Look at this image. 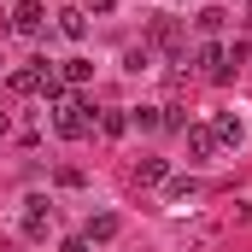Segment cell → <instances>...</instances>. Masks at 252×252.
Here are the masks:
<instances>
[{"label":"cell","instance_id":"obj_16","mask_svg":"<svg viewBox=\"0 0 252 252\" xmlns=\"http://www.w3.org/2000/svg\"><path fill=\"white\" fill-rule=\"evenodd\" d=\"M59 252H88V241H64V247Z\"/></svg>","mask_w":252,"mask_h":252},{"label":"cell","instance_id":"obj_13","mask_svg":"<svg viewBox=\"0 0 252 252\" xmlns=\"http://www.w3.org/2000/svg\"><path fill=\"white\" fill-rule=\"evenodd\" d=\"M164 176H170L164 158H141V164H135V182H141V188H153V182H164Z\"/></svg>","mask_w":252,"mask_h":252},{"label":"cell","instance_id":"obj_18","mask_svg":"<svg viewBox=\"0 0 252 252\" xmlns=\"http://www.w3.org/2000/svg\"><path fill=\"white\" fill-rule=\"evenodd\" d=\"M247 12H252V0H247Z\"/></svg>","mask_w":252,"mask_h":252},{"label":"cell","instance_id":"obj_4","mask_svg":"<svg viewBox=\"0 0 252 252\" xmlns=\"http://www.w3.org/2000/svg\"><path fill=\"white\" fill-rule=\"evenodd\" d=\"M47 217H53V211H47V199H41V193H30V199H24V235H30V241H47Z\"/></svg>","mask_w":252,"mask_h":252},{"label":"cell","instance_id":"obj_8","mask_svg":"<svg viewBox=\"0 0 252 252\" xmlns=\"http://www.w3.org/2000/svg\"><path fill=\"white\" fill-rule=\"evenodd\" d=\"M129 129L158 135V129H164V106H135V112H129Z\"/></svg>","mask_w":252,"mask_h":252},{"label":"cell","instance_id":"obj_3","mask_svg":"<svg viewBox=\"0 0 252 252\" xmlns=\"http://www.w3.org/2000/svg\"><path fill=\"white\" fill-rule=\"evenodd\" d=\"M12 30H18V35H30V41H35V35H47V12H41V6H35V0H24V6H18V12H12Z\"/></svg>","mask_w":252,"mask_h":252},{"label":"cell","instance_id":"obj_5","mask_svg":"<svg viewBox=\"0 0 252 252\" xmlns=\"http://www.w3.org/2000/svg\"><path fill=\"white\" fill-rule=\"evenodd\" d=\"M199 70H205L211 82H229V76H235V70H229V47L205 41V47H199Z\"/></svg>","mask_w":252,"mask_h":252},{"label":"cell","instance_id":"obj_7","mask_svg":"<svg viewBox=\"0 0 252 252\" xmlns=\"http://www.w3.org/2000/svg\"><path fill=\"white\" fill-rule=\"evenodd\" d=\"M211 135H217V147H241V141H247V124H241L235 112H217V124H211Z\"/></svg>","mask_w":252,"mask_h":252},{"label":"cell","instance_id":"obj_17","mask_svg":"<svg viewBox=\"0 0 252 252\" xmlns=\"http://www.w3.org/2000/svg\"><path fill=\"white\" fill-rule=\"evenodd\" d=\"M0 135H6V112H0Z\"/></svg>","mask_w":252,"mask_h":252},{"label":"cell","instance_id":"obj_15","mask_svg":"<svg viewBox=\"0 0 252 252\" xmlns=\"http://www.w3.org/2000/svg\"><path fill=\"white\" fill-rule=\"evenodd\" d=\"M100 129H106V135H124V129H129V112H100Z\"/></svg>","mask_w":252,"mask_h":252},{"label":"cell","instance_id":"obj_6","mask_svg":"<svg viewBox=\"0 0 252 252\" xmlns=\"http://www.w3.org/2000/svg\"><path fill=\"white\" fill-rule=\"evenodd\" d=\"M188 153H193V164L217 158V135H211V124H188Z\"/></svg>","mask_w":252,"mask_h":252},{"label":"cell","instance_id":"obj_10","mask_svg":"<svg viewBox=\"0 0 252 252\" xmlns=\"http://www.w3.org/2000/svg\"><path fill=\"white\" fill-rule=\"evenodd\" d=\"M112 235H118V217H112V211H100V217H88V235H82V241H88V247H106Z\"/></svg>","mask_w":252,"mask_h":252},{"label":"cell","instance_id":"obj_14","mask_svg":"<svg viewBox=\"0 0 252 252\" xmlns=\"http://www.w3.org/2000/svg\"><path fill=\"white\" fill-rule=\"evenodd\" d=\"M59 76H64V88H82V82L94 76V64H88V59H64V64H59Z\"/></svg>","mask_w":252,"mask_h":252},{"label":"cell","instance_id":"obj_9","mask_svg":"<svg viewBox=\"0 0 252 252\" xmlns=\"http://www.w3.org/2000/svg\"><path fill=\"white\" fill-rule=\"evenodd\" d=\"M164 199L170 205H188V199H199V182L193 176H164Z\"/></svg>","mask_w":252,"mask_h":252},{"label":"cell","instance_id":"obj_11","mask_svg":"<svg viewBox=\"0 0 252 252\" xmlns=\"http://www.w3.org/2000/svg\"><path fill=\"white\" fill-rule=\"evenodd\" d=\"M59 30L70 35V41H82V35H88V12H82V6H64V12H59Z\"/></svg>","mask_w":252,"mask_h":252},{"label":"cell","instance_id":"obj_1","mask_svg":"<svg viewBox=\"0 0 252 252\" xmlns=\"http://www.w3.org/2000/svg\"><path fill=\"white\" fill-rule=\"evenodd\" d=\"M53 129H59L64 141H82V135L94 129V106H88L82 94H64L59 106H53Z\"/></svg>","mask_w":252,"mask_h":252},{"label":"cell","instance_id":"obj_2","mask_svg":"<svg viewBox=\"0 0 252 252\" xmlns=\"http://www.w3.org/2000/svg\"><path fill=\"white\" fill-rule=\"evenodd\" d=\"M141 47H158V53H170V59H188V53H182V24L164 18V12L147 24V41H141Z\"/></svg>","mask_w":252,"mask_h":252},{"label":"cell","instance_id":"obj_12","mask_svg":"<svg viewBox=\"0 0 252 252\" xmlns=\"http://www.w3.org/2000/svg\"><path fill=\"white\" fill-rule=\"evenodd\" d=\"M193 24H199V35H223L229 12H223V6H199V18H193Z\"/></svg>","mask_w":252,"mask_h":252}]
</instances>
